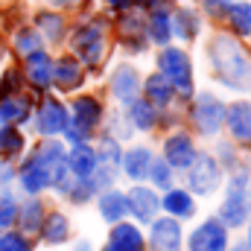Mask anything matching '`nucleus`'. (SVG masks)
I'll return each mask as SVG.
<instances>
[{
  "instance_id": "obj_3",
  "label": "nucleus",
  "mask_w": 251,
  "mask_h": 251,
  "mask_svg": "<svg viewBox=\"0 0 251 251\" xmlns=\"http://www.w3.org/2000/svg\"><path fill=\"white\" fill-rule=\"evenodd\" d=\"M73 114H76V120H73V126H67L64 131H70V137H73L76 143H82V140L91 134V128L97 126V120L102 117V108H100L97 100H91V97H79L76 105H73Z\"/></svg>"
},
{
  "instance_id": "obj_23",
  "label": "nucleus",
  "mask_w": 251,
  "mask_h": 251,
  "mask_svg": "<svg viewBox=\"0 0 251 251\" xmlns=\"http://www.w3.org/2000/svg\"><path fill=\"white\" fill-rule=\"evenodd\" d=\"M67 219H64L62 213H50L44 222H41V234H44V240L47 243H64L67 240Z\"/></svg>"
},
{
  "instance_id": "obj_30",
  "label": "nucleus",
  "mask_w": 251,
  "mask_h": 251,
  "mask_svg": "<svg viewBox=\"0 0 251 251\" xmlns=\"http://www.w3.org/2000/svg\"><path fill=\"white\" fill-rule=\"evenodd\" d=\"M170 18L164 15V12H155L152 18H149V38H155L158 44H164L167 38H170Z\"/></svg>"
},
{
  "instance_id": "obj_43",
  "label": "nucleus",
  "mask_w": 251,
  "mask_h": 251,
  "mask_svg": "<svg viewBox=\"0 0 251 251\" xmlns=\"http://www.w3.org/2000/svg\"><path fill=\"white\" fill-rule=\"evenodd\" d=\"M140 3H143V6H149V0H140Z\"/></svg>"
},
{
  "instance_id": "obj_17",
  "label": "nucleus",
  "mask_w": 251,
  "mask_h": 251,
  "mask_svg": "<svg viewBox=\"0 0 251 251\" xmlns=\"http://www.w3.org/2000/svg\"><path fill=\"white\" fill-rule=\"evenodd\" d=\"M114 251H143V237L134 225H117L111 231V243Z\"/></svg>"
},
{
  "instance_id": "obj_15",
  "label": "nucleus",
  "mask_w": 251,
  "mask_h": 251,
  "mask_svg": "<svg viewBox=\"0 0 251 251\" xmlns=\"http://www.w3.org/2000/svg\"><path fill=\"white\" fill-rule=\"evenodd\" d=\"M228 126H231L237 140H249L251 137V105L249 102H234L228 108Z\"/></svg>"
},
{
  "instance_id": "obj_41",
  "label": "nucleus",
  "mask_w": 251,
  "mask_h": 251,
  "mask_svg": "<svg viewBox=\"0 0 251 251\" xmlns=\"http://www.w3.org/2000/svg\"><path fill=\"white\" fill-rule=\"evenodd\" d=\"M246 246H249V249H251V225H249V243H246Z\"/></svg>"
},
{
  "instance_id": "obj_16",
  "label": "nucleus",
  "mask_w": 251,
  "mask_h": 251,
  "mask_svg": "<svg viewBox=\"0 0 251 251\" xmlns=\"http://www.w3.org/2000/svg\"><path fill=\"white\" fill-rule=\"evenodd\" d=\"M111 91H114V97H117L120 102H134V97H137V76H134L131 67H120V70L114 73Z\"/></svg>"
},
{
  "instance_id": "obj_18",
  "label": "nucleus",
  "mask_w": 251,
  "mask_h": 251,
  "mask_svg": "<svg viewBox=\"0 0 251 251\" xmlns=\"http://www.w3.org/2000/svg\"><path fill=\"white\" fill-rule=\"evenodd\" d=\"M26 73H29V82L32 85H38V88H44V85H50L53 82V62L47 59V53H32L29 56V64H26Z\"/></svg>"
},
{
  "instance_id": "obj_42",
  "label": "nucleus",
  "mask_w": 251,
  "mask_h": 251,
  "mask_svg": "<svg viewBox=\"0 0 251 251\" xmlns=\"http://www.w3.org/2000/svg\"><path fill=\"white\" fill-rule=\"evenodd\" d=\"M102 251H114V249H111V246H105V249H102Z\"/></svg>"
},
{
  "instance_id": "obj_22",
  "label": "nucleus",
  "mask_w": 251,
  "mask_h": 251,
  "mask_svg": "<svg viewBox=\"0 0 251 251\" xmlns=\"http://www.w3.org/2000/svg\"><path fill=\"white\" fill-rule=\"evenodd\" d=\"M126 210H128V204H126V196L123 193H102V199H100V213L108 219V222H120L126 216Z\"/></svg>"
},
{
  "instance_id": "obj_11",
  "label": "nucleus",
  "mask_w": 251,
  "mask_h": 251,
  "mask_svg": "<svg viewBox=\"0 0 251 251\" xmlns=\"http://www.w3.org/2000/svg\"><path fill=\"white\" fill-rule=\"evenodd\" d=\"M249 201H246V196L240 193V190H231V196L225 199V204L219 207V219L225 222V225H231V228H237V225H243L246 219H249Z\"/></svg>"
},
{
  "instance_id": "obj_24",
  "label": "nucleus",
  "mask_w": 251,
  "mask_h": 251,
  "mask_svg": "<svg viewBox=\"0 0 251 251\" xmlns=\"http://www.w3.org/2000/svg\"><path fill=\"white\" fill-rule=\"evenodd\" d=\"M170 29H173L176 35H181V38H193V35L199 32V18H196L190 9H178V12L173 15V21H170Z\"/></svg>"
},
{
  "instance_id": "obj_4",
  "label": "nucleus",
  "mask_w": 251,
  "mask_h": 251,
  "mask_svg": "<svg viewBox=\"0 0 251 251\" xmlns=\"http://www.w3.org/2000/svg\"><path fill=\"white\" fill-rule=\"evenodd\" d=\"M222 120H225L222 102L216 97H210V94H201L196 100V108H193V123H196V128L201 134H213V131H219Z\"/></svg>"
},
{
  "instance_id": "obj_35",
  "label": "nucleus",
  "mask_w": 251,
  "mask_h": 251,
  "mask_svg": "<svg viewBox=\"0 0 251 251\" xmlns=\"http://www.w3.org/2000/svg\"><path fill=\"white\" fill-rule=\"evenodd\" d=\"M15 219H18V207L9 196H3V201H0V231H6Z\"/></svg>"
},
{
  "instance_id": "obj_7",
  "label": "nucleus",
  "mask_w": 251,
  "mask_h": 251,
  "mask_svg": "<svg viewBox=\"0 0 251 251\" xmlns=\"http://www.w3.org/2000/svg\"><path fill=\"white\" fill-rule=\"evenodd\" d=\"M225 246H228L225 225H219L216 219H207L190 237V251H225Z\"/></svg>"
},
{
  "instance_id": "obj_5",
  "label": "nucleus",
  "mask_w": 251,
  "mask_h": 251,
  "mask_svg": "<svg viewBox=\"0 0 251 251\" xmlns=\"http://www.w3.org/2000/svg\"><path fill=\"white\" fill-rule=\"evenodd\" d=\"M219 184V164L210 155H196L190 164V187L201 196L213 193Z\"/></svg>"
},
{
  "instance_id": "obj_8",
  "label": "nucleus",
  "mask_w": 251,
  "mask_h": 251,
  "mask_svg": "<svg viewBox=\"0 0 251 251\" xmlns=\"http://www.w3.org/2000/svg\"><path fill=\"white\" fill-rule=\"evenodd\" d=\"M152 251H178L181 249V228L173 219H158L152 225Z\"/></svg>"
},
{
  "instance_id": "obj_40",
  "label": "nucleus",
  "mask_w": 251,
  "mask_h": 251,
  "mask_svg": "<svg viewBox=\"0 0 251 251\" xmlns=\"http://www.w3.org/2000/svg\"><path fill=\"white\" fill-rule=\"evenodd\" d=\"M59 3H64V6H70V3H76V0H59Z\"/></svg>"
},
{
  "instance_id": "obj_10",
  "label": "nucleus",
  "mask_w": 251,
  "mask_h": 251,
  "mask_svg": "<svg viewBox=\"0 0 251 251\" xmlns=\"http://www.w3.org/2000/svg\"><path fill=\"white\" fill-rule=\"evenodd\" d=\"M126 204H128V210L140 219V222H149L155 213H158V196L152 193V190H146V187H134L128 196H126Z\"/></svg>"
},
{
  "instance_id": "obj_37",
  "label": "nucleus",
  "mask_w": 251,
  "mask_h": 251,
  "mask_svg": "<svg viewBox=\"0 0 251 251\" xmlns=\"http://www.w3.org/2000/svg\"><path fill=\"white\" fill-rule=\"evenodd\" d=\"M149 173H152V178H155V184H161V187H167L170 184V167L167 164H149Z\"/></svg>"
},
{
  "instance_id": "obj_38",
  "label": "nucleus",
  "mask_w": 251,
  "mask_h": 251,
  "mask_svg": "<svg viewBox=\"0 0 251 251\" xmlns=\"http://www.w3.org/2000/svg\"><path fill=\"white\" fill-rule=\"evenodd\" d=\"M108 3H111V6H117V9H126V6H131L134 0H108Z\"/></svg>"
},
{
  "instance_id": "obj_34",
  "label": "nucleus",
  "mask_w": 251,
  "mask_h": 251,
  "mask_svg": "<svg viewBox=\"0 0 251 251\" xmlns=\"http://www.w3.org/2000/svg\"><path fill=\"white\" fill-rule=\"evenodd\" d=\"M38 26H44V32L50 35V38H59L62 35V26H64V21L59 18V15H50V12H41L38 18Z\"/></svg>"
},
{
  "instance_id": "obj_6",
  "label": "nucleus",
  "mask_w": 251,
  "mask_h": 251,
  "mask_svg": "<svg viewBox=\"0 0 251 251\" xmlns=\"http://www.w3.org/2000/svg\"><path fill=\"white\" fill-rule=\"evenodd\" d=\"M73 47L88 64H97L102 59V29L100 24H85L73 32Z\"/></svg>"
},
{
  "instance_id": "obj_21",
  "label": "nucleus",
  "mask_w": 251,
  "mask_h": 251,
  "mask_svg": "<svg viewBox=\"0 0 251 251\" xmlns=\"http://www.w3.org/2000/svg\"><path fill=\"white\" fill-rule=\"evenodd\" d=\"M21 184H24V190L26 193H38V190H44L47 184H50V178H47V170L32 158L26 167H24V173H21Z\"/></svg>"
},
{
  "instance_id": "obj_9",
  "label": "nucleus",
  "mask_w": 251,
  "mask_h": 251,
  "mask_svg": "<svg viewBox=\"0 0 251 251\" xmlns=\"http://www.w3.org/2000/svg\"><path fill=\"white\" fill-rule=\"evenodd\" d=\"M67 126H70V120H67V111H64L62 102L44 100V105L38 111V131H44V134H62Z\"/></svg>"
},
{
  "instance_id": "obj_31",
  "label": "nucleus",
  "mask_w": 251,
  "mask_h": 251,
  "mask_svg": "<svg viewBox=\"0 0 251 251\" xmlns=\"http://www.w3.org/2000/svg\"><path fill=\"white\" fill-rule=\"evenodd\" d=\"M15 47H18V53L32 56V53H38V50H41V38H38V32H35V29H24V32H18Z\"/></svg>"
},
{
  "instance_id": "obj_36",
  "label": "nucleus",
  "mask_w": 251,
  "mask_h": 251,
  "mask_svg": "<svg viewBox=\"0 0 251 251\" xmlns=\"http://www.w3.org/2000/svg\"><path fill=\"white\" fill-rule=\"evenodd\" d=\"M0 251H29V243L18 234H6L0 237Z\"/></svg>"
},
{
  "instance_id": "obj_2",
  "label": "nucleus",
  "mask_w": 251,
  "mask_h": 251,
  "mask_svg": "<svg viewBox=\"0 0 251 251\" xmlns=\"http://www.w3.org/2000/svg\"><path fill=\"white\" fill-rule=\"evenodd\" d=\"M161 76L173 88H178L181 94H190L193 91V82H190V59H187L184 50L170 47V50L161 53Z\"/></svg>"
},
{
  "instance_id": "obj_20",
  "label": "nucleus",
  "mask_w": 251,
  "mask_h": 251,
  "mask_svg": "<svg viewBox=\"0 0 251 251\" xmlns=\"http://www.w3.org/2000/svg\"><path fill=\"white\" fill-rule=\"evenodd\" d=\"M53 79H56V85L62 91H73V88L82 85V70H79V64L73 62V59H62L53 67Z\"/></svg>"
},
{
  "instance_id": "obj_29",
  "label": "nucleus",
  "mask_w": 251,
  "mask_h": 251,
  "mask_svg": "<svg viewBox=\"0 0 251 251\" xmlns=\"http://www.w3.org/2000/svg\"><path fill=\"white\" fill-rule=\"evenodd\" d=\"M0 120H12V123H21L26 120V102L18 100V97H9L0 102Z\"/></svg>"
},
{
  "instance_id": "obj_44",
  "label": "nucleus",
  "mask_w": 251,
  "mask_h": 251,
  "mask_svg": "<svg viewBox=\"0 0 251 251\" xmlns=\"http://www.w3.org/2000/svg\"><path fill=\"white\" fill-rule=\"evenodd\" d=\"M210 3H213V0H210Z\"/></svg>"
},
{
  "instance_id": "obj_13",
  "label": "nucleus",
  "mask_w": 251,
  "mask_h": 251,
  "mask_svg": "<svg viewBox=\"0 0 251 251\" xmlns=\"http://www.w3.org/2000/svg\"><path fill=\"white\" fill-rule=\"evenodd\" d=\"M193 158H196V149H193V140H190L187 134H176V137L167 140V161L173 167L184 170V167L193 164Z\"/></svg>"
},
{
  "instance_id": "obj_33",
  "label": "nucleus",
  "mask_w": 251,
  "mask_h": 251,
  "mask_svg": "<svg viewBox=\"0 0 251 251\" xmlns=\"http://www.w3.org/2000/svg\"><path fill=\"white\" fill-rule=\"evenodd\" d=\"M131 120H134L137 128H149V126L155 123L152 105H149V102H131Z\"/></svg>"
},
{
  "instance_id": "obj_1",
  "label": "nucleus",
  "mask_w": 251,
  "mask_h": 251,
  "mask_svg": "<svg viewBox=\"0 0 251 251\" xmlns=\"http://www.w3.org/2000/svg\"><path fill=\"white\" fill-rule=\"evenodd\" d=\"M213 64L219 70V79L237 91H251V59L240 50V44L234 38L219 35L210 47Z\"/></svg>"
},
{
  "instance_id": "obj_25",
  "label": "nucleus",
  "mask_w": 251,
  "mask_h": 251,
  "mask_svg": "<svg viewBox=\"0 0 251 251\" xmlns=\"http://www.w3.org/2000/svg\"><path fill=\"white\" fill-rule=\"evenodd\" d=\"M164 207L170 213H176V216H190L193 213V199H190V193H184V190H170L167 199H164Z\"/></svg>"
},
{
  "instance_id": "obj_12",
  "label": "nucleus",
  "mask_w": 251,
  "mask_h": 251,
  "mask_svg": "<svg viewBox=\"0 0 251 251\" xmlns=\"http://www.w3.org/2000/svg\"><path fill=\"white\" fill-rule=\"evenodd\" d=\"M120 161H123L120 146H117L114 140H105L102 149H100V178H97V184H111L114 176H117Z\"/></svg>"
},
{
  "instance_id": "obj_27",
  "label": "nucleus",
  "mask_w": 251,
  "mask_h": 251,
  "mask_svg": "<svg viewBox=\"0 0 251 251\" xmlns=\"http://www.w3.org/2000/svg\"><path fill=\"white\" fill-rule=\"evenodd\" d=\"M41 222H44V207H41V201L24 204V210H21V228H24V231H41Z\"/></svg>"
},
{
  "instance_id": "obj_28",
  "label": "nucleus",
  "mask_w": 251,
  "mask_h": 251,
  "mask_svg": "<svg viewBox=\"0 0 251 251\" xmlns=\"http://www.w3.org/2000/svg\"><path fill=\"white\" fill-rule=\"evenodd\" d=\"M228 18H231V26L237 32H243V35L251 32V3H234L231 12H228Z\"/></svg>"
},
{
  "instance_id": "obj_39",
  "label": "nucleus",
  "mask_w": 251,
  "mask_h": 251,
  "mask_svg": "<svg viewBox=\"0 0 251 251\" xmlns=\"http://www.w3.org/2000/svg\"><path fill=\"white\" fill-rule=\"evenodd\" d=\"M231 251H251L249 246H237V249H231Z\"/></svg>"
},
{
  "instance_id": "obj_26",
  "label": "nucleus",
  "mask_w": 251,
  "mask_h": 251,
  "mask_svg": "<svg viewBox=\"0 0 251 251\" xmlns=\"http://www.w3.org/2000/svg\"><path fill=\"white\" fill-rule=\"evenodd\" d=\"M146 91H149V100H152V102H158V105H167V102H170V97H173V85H170L161 73H158V76H149Z\"/></svg>"
},
{
  "instance_id": "obj_32",
  "label": "nucleus",
  "mask_w": 251,
  "mask_h": 251,
  "mask_svg": "<svg viewBox=\"0 0 251 251\" xmlns=\"http://www.w3.org/2000/svg\"><path fill=\"white\" fill-rule=\"evenodd\" d=\"M21 149H24V137L18 134V128H9V126H6V128L0 131V152H3V155H18Z\"/></svg>"
},
{
  "instance_id": "obj_14",
  "label": "nucleus",
  "mask_w": 251,
  "mask_h": 251,
  "mask_svg": "<svg viewBox=\"0 0 251 251\" xmlns=\"http://www.w3.org/2000/svg\"><path fill=\"white\" fill-rule=\"evenodd\" d=\"M70 170H73V176L76 178H91L94 176V170H97V155H94V149L91 146H85V143H76L73 146V152H70Z\"/></svg>"
},
{
  "instance_id": "obj_19",
  "label": "nucleus",
  "mask_w": 251,
  "mask_h": 251,
  "mask_svg": "<svg viewBox=\"0 0 251 251\" xmlns=\"http://www.w3.org/2000/svg\"><path fill=\"white\" fill-rule=\"evenodd\" d=\"M120 164L126 167V176L137 181V178H146V176H149L152 155H149V149H131V152H126V158Z\"/></svg>"
}]
</instances>
